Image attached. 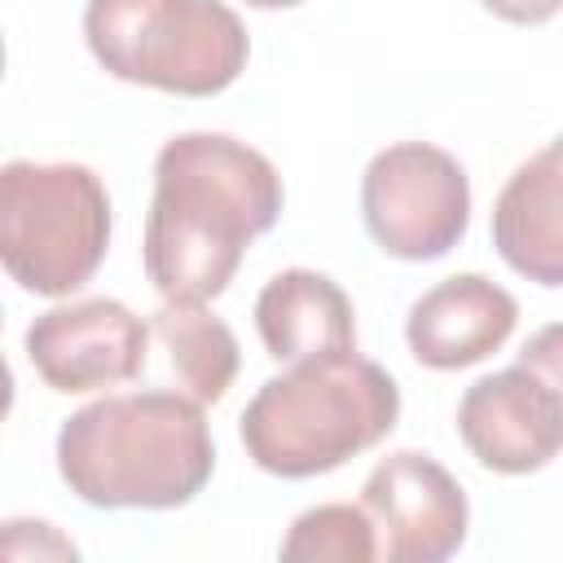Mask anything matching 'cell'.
Segmentation results:
<instances>
[{"mask_svg":"<svg viewBox=\"0 0 563 563\" xmlns=\"http://www.w3.org/2000/svg\"><path fill=\"white\" fill-rule=\"evenodd\" d=\"M277 167L238 136L180 132L154 158L145 211V277L172 303H207L229 290L246 246L282 216Z\"/></svg>","mask_w":563,"mask_h":563,"instance_id":"obj_1","label":"cell"},{"mask_svg":"<svg viewBox=\"0 0 563 563\" xmlns=\"http://www.w3.org/2000/svg\"><path fill=\"white\" fill-rule=\"evenodd\" d=\"M57 471L97 510H176L207 488L216 444L194 396L123 391L62 422Z\"/></svg>","mask_w":563,"mask_h":563,"instance_id":"obj_2","label":"cell"},{"mask_svg":"<svg viewBox=\"0 0 563 563\" xmlns=\"http://www.w3.org/2000/svg\"><path fill=\"white\" fill-rule=\"evenodd\" d=\"M396 418V378L378 361L347 347L290 361L286 374L260 383L238 418V435L260 471L308 479L374 449L391 435Z\"/></svg>","mask_w":563,"mask_h":563,"instance_id":"obj_3","label":"cell"},{"mask_svg":"<svg viewBox=\"0 0 563 563\" xmlns=\"http://www.w3.org/2000/svg\"><path fill=\"white\" fill-rule=\"evenodd\" d=\"M84 40L123 84L216 97L251 57V35L224 0H88Z\"/></svg>","mask_w":563,"mask_h":563,"instance_id":"obj_4","label":"cell"},{"mask_svg":"<svg viewBox=\"0 0 563 563\" xmlns=\"http://www.w3.org/2000/svg\"><path fill=\"white\" fill-rule=\"evenodd\" d=\"M110 246V194L84 163H0V268L31 295L79 290Z\"/></svg>","mask_w":563,"mask_h":563,"instance_id":"obj_5","label":"cell"},{"mask_svg":"<svg viewBox=\"0 0 563 563\" xmlns=\"http://www.w3.org/2000/svg\"><path fill=\"white\" fill-rule=\"evenodd\" d=\"M361 216L378 251L409 264L440 260L471 224L466 167L431 141L387 145L361 172Z\"/></svg>","mask_w":563,"mask_h":563,"instance_id":"obj_6","label":"cell"},{"mask_svg":"<svg viewBox=\"0 0 563 563\" xmlns=\"http://www.w3.org/2000/svg\"><path fill=\"white\" fill-rule=\"evenodd\" d=\"M457 435L497 475H532L559 457L563 396L554 330H541L506 369L475 378L457 400Z\"/></svg>","mask_w":563,"mask_h":563,"instance_id":"obj_7","label":"cell"},{"mask_svg":"<svg viewBox=\"0 0 563 563\" xmlns=\"http://www.w3.org/2000/svg\"><path fill=\"white\" fill-rule=\"evenodd\" d=\"M361 506L374 519V532L383 537L378 554L387 563H444L462 550L471 528L462 484L418 449L387 453L369 471Z\"/></svg>","mask_w":563,"mask_h":563,"instance_id":"obj_8","label":"cell"},{"mask_svg":"<svg viewBox=\"0 0 563 563\" xmlns=\"http://www.w3.org/2000/svg\"><path fill=\"white\" fill-rule=\"evenodd\" d=\"M150 325L119 299H75L40 312L26 325V356L44 387L84 396L119 387L145 369Z\"/></svg>","mask_w":563,"mask_h":563,"instance_id":"obj_9","label":"cell"},{"mask_svg":"<svg viewBox=\"0 0 563 563\" xmlns=\"http://www.w3.org/2000/svg\"><path fill=\"white\" fill-rule=\"evenodd\" d=\"M519 321V303L484 273H453L422 290L405 317V343L427 369H466L493 356Z\"/></svg>","mask_w":563,"mask_h":563,"instance_id":"obj_10","label":"cell"},{"mask_svg":"<svg viewBox=\"0 0 563 563\" xmlns=\"http://www.w3.org/2000/svg\"><path fill=\"white\" fill-rule=\"evenodd\" d=\"M559 145L545 141L528 163L510 172L493 202V246L497 255L537 286L563 282V229H559Z\"/></svg>","mask_w":563,"mask_h":563,"instance_id":"obj_11","label":"cell"},{"mask_svg":"<svg viewBox=\"0 0 563 563\" xmlns=\"http://www.w3.org/2000/svg\"><path fill=\"white\" fill-rule=\"evenodd\" d=\"M255 330L273 361L356 347V312L343 286L317 268H282L255 295Z\"/></svg>","mask_w":563,"mask_h":563,"instance_id":"obj_12","label":"cell"},{"mask_svg":"<svg viewBox=\"0 0 563 563\" xmlns=\"http://www.w3.org/2000/svg\"><path fill=\"white\" fill-rule=\"evenodd\" d=\"M150 330L163 339L167 365L176 369L185 396H194L198 405L224 400V391L238 378L242 347H238V334L220 317H211L202 303H172L167 299L150 317Z\"/></svg>","mask_w":563,"mask_h":563,"instance_id":"obj_13","label":"cell"},{"mask_svg":"<svg viewBox=\"0 0 563 563\" xmlns=\"http://www.w3.org/2000/svg\"><path fill=\"white\" fill-rule=\"evenodd\" d=\"M282 559H290V563H369V559H378L374 519L365 515V506H347V501L312 506V510L295 515V523L282 541Z\"/></svg>","mask_w":563,"mask_h":563,"instance_id":"obj_14","label":"cell"},{"mask_svg":"<svg viewBox=\"0 0 563 563\" xmlns=\"http://www.w3.org/2000/svg\"><path fill=\"white\" fill-rule=\"evenodd\" d=\"M0 559H79V545L48 519H4Z\"/></svg>","mask_w":563,"mask_h":563,"instance_id":"obj_15","label":"cell"},{"mask_svg":"<svg viewBox=\"0 0 563 563\" xmlns=\"http://www.w3.org/2000/svg\"><path fill=\"white\" fill-rule=\"evenodd\" d=\"M479 4L506 22H519V26H537V22H550L559 13V0H479Z\"/></svg>","mask_w":563,"mask_h":563,"instance_id":"obj_16","label":"cell"},{"mask_svg":"<svg viewBox=\"0 0 563 563\" xmlns=\"http://www.w3.org/2000/svg\"><path fill=\"white\" fill-rule=\"evenodd\" d=\"M9 409H13V369H9V361L0 356V422L9 418Z\"/></svg>","mask_w":563,"mask_h":563,"instance_id":"obj_17","label":"cell"},{"mask_svg":"<svg viewBox=\"0 0 563 563\" xmlns=\"http://www.w3.org/2000/svg\"><path fill=\"white\" fill-rule=\"evenodd\" d=\"M251 9H295V4H303V0H246Z\"/></svg>","mask_w":563,"mask_h":563,"instance_id":"obj_18","label":"cell"},{"mask_svg":"<svg viewBox=\"0 0 563 563\" xmlns=\"http://www.w3.org/2000/svg\"><path fill=\"white\" fill-rule=\"evenodd\" d=\"M0 75H4V35H0Z\"/></svg>","mask_w":563,"mask_h":563,"instance_id":"obj_19","label":"cell"},{"mask_svg":"<svg viewBox=\"0 0 563 563\" xmlns=\"http://www.w3.org/2000/svg\"><path fill=\"white\" fill-rule=\"evenodd\" d=\"M0 321H4V317H0Z\"/></svg>","mask_w":563,"mask_h":563,"instance_id":"obj_20","label":"cell"}]
</instances>
